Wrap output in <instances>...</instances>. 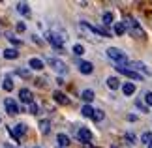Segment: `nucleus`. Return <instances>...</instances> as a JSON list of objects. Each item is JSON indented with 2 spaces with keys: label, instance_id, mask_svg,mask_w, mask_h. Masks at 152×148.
<instances>
[{
  "label": "nucleus",
  "instance_id": "obj_12",
  "mask_svg": "<svg viewBox=\"0 0 152 148\" xmlns=\"http://www.w3.org/2000/svg\"><path fill=\"white\" fill-rule=\"evenodd\" d=\"M79 71L85 73V75H90L94 71V66H92L90 62H79Z\"/></svg>",
  "mask_w": 152,
  "mask_h": 148
},
{
  "label": "nucleus",
  "instance_id": "obj_16",
  "mask_svg": "<svg viewBox=\"0 0 152 148\" xmlns=\"http://www.w3.org/2000/svg\"><path fill=\"white\" fill-rule=\"evenodd\" d=\"M122 92H124V96H132V94L135 92V85H133V82H126V85H122Z\"/></svg>",
  "mask_w": 152,
  "mask_h": 148
},
{
  "label": "nucleus",
  "instance_id": "obj_27",
  "mask_svg": "<svg viewBox=\"0 0 152 148\" xmlns=\"http://www.w3.org/2000/svg\"><path fill=\"white\" fill-rule=\"evenodd\" d=\"M141 143L150 144V143H152V133H143V135H141Z\"/></svg>",
  "mask_w": 152,
  "mask_h": 148
},
{
  "label": "nucleus",
  "instance_id": "obj_17",
  "mask_svg": "<svg viewBox=\"0 0 152 148\" xmlns=\"http://www.w3.org/2000/svg\"><path fill=\"white\" fill-rule=\"evenodd\" d=\"M17 56H19L17 49H6V51H4V58H8V60H15Z\"/></svg>",
  "mask_w": 152,
  "mask_h": 148
},
{
  "label": "nucleus",
  "instance_id": "obj_20",
  "mask_svg": "<svg viewBox=\"0 0 152 148\" xmlns=\"http://www.w3.org/2000/svg\"><path fill=\"white\" fill-rule=\"evenodd\" d=\"M107 86L111 88V90H116V88L120 86V82H118L116 77H109V79H107Z\"/></svg>",
  "mask_w": 152,
  "mask_h": 148
},
{
  "label": "nucleus",
  "instance_id": "obj_36",
  "mask_svg": "<svg viewBox=\"0 0 152 148\" xmlns=\"http://www.w3.org/2000/svg\"><path fill=\"white\" fill-rule=\"evenodd\" d=\"M111 148H118V146H111Z\"/></svg>",
  "mask_w": 152,
  "mask_h": 148
},
{
  "label": "nucleus",
  "instance_id": "obj_35",
  "mask_svg": "<svg viewBox=\"0 0 152 148\" xmlns=\"http://www.w3.org/2000/svg\"><path fill=\"white\" fill-rule=\"evenodd\" d=\"M148 148H152V143H150V144H148Z\"/></svg>",
  "mask_w": 152,
  "mask_h": 148
},
{
  "label": "nucleus",
  "instance_id": "obj_28",
  "mask_svg": "<svg viewBox=\"0 0 152 148\" xmlns=\"http://www.w3.org/2000/svg\"><path fill=\"white\" fill-rule=\"evenodd\" d=\"M73 52H75V55H77V56H81V55H85V47L83 45H73Z\"/></svg>",
  "mask_w": 152,
  "mask_h": 148
},
{
  "label": "nucleus",
  "instance_id": "obj_37",
  "mask_svg": "<svg viewBox=\"0 0 152 148\" xmlns=\"http://www.w3.org/2000/svg\"><path fill=\"white\" fill-rule=\"evenodd\" d=\"M34 148H39V146H34Z\"/></svg>",
  "mask_w": 152,
  "mask_h": 148
},
{
  "label": "nucleus",
  "instance_id": "obj_15",
  "mask_svg": "<svg viewBox=\"0 0 152 148\" xmlns=\"http://www.w3.org/2000/svg\"><path fill=\"white\" fill-rule=\"evenodd\" d=\"M56 141H58V144H60V148H66L69 144V137L66 133H58L56 135Z\"/></svg>",
  "mask_w": 152,
  "mask_h": 148
},
{
  "label": "nucleus",
  "instance_id": "obj_38",
  "mask_svg": "<svg viewBox=\"0 0 152 148\" xmlns=\"http://www.w3.org/2000/svg\"><path fill=\"white\" fill-rule=\"evenodd\" d=\"M58 148H60V146H58Z\"/></svg>",
  "mask_w": 152,
  "mask_h": 148
},
{
  "label": "nucleus",
  "instance_id": "obj_32",
  "mask_svg": "<svg viewBox=\"0 0 152 148\" xmlns=\"http://www.w3.org/2000/svg\"><path fill=\"white\" fill-rule=\"evenodd\" d=\"M25 30H26L25 23H17V32H25Z\"/></svg>",
  "mask_w": 152,
  "mask_h": 148
},
{
  "label": "nucleus",
  "instance_id": "obj_30",
  "mask_svg": "<svg viewBox=\"0 0 152 148\" xmlns=\"http://www.w3.org/2000/svg\"><path fill=\"white\" fill-rule=\"evenodd\" d=\"M8 39H10L13 45H21V39H19V38H15L13 34H8Z\"/></svg>",
  "mask_w": 152,
  "mask_h": 148
},
{
  "label": "nucleus",
  "instance_id": "obj_5",
  "mask_svg": "<svg viewBox=\"0 0 152 148\" xmlns=\"http://www.w3.org/2000/svg\"><path fill=\"white\" fill-rule=\"evenodd\" d=\"M116 71L118 73H122V75H126V77H130V79H133V81H141L143 77H141V73L139 71H133V69H128L126 66H116Z\"/></svg>",
  "mask_w": 152,
  "mask_h": 148
},
{
  "label": "nucleus",
  "instance_id": "obj_6",
  "mask_svg": "<svg viewBox=\"0 0 152 148\" xmlns=\"http://www.w3.org/2000/svg\"><path fill=\"white\" fill-rule=\"evenodd\" d=\"M4 107H6V112H8V114H11V116H15L17 112H19V105H17L11 98H8V99L4 101Z\"/></svg>",
  "mask_w": 152,
  "mask_h": 148
},
{
  "label": "nucleus",
  "instance_id": "obj_18",
  "mask_svg": "<svg viewBox=\"0 0 152 148\" xmlns=\"http://www.w3.org/2000/svg\"><path fill=\"white\" fill-rule=\"evenodd\" d=\"M17 11L23 13V15H28V13H30V8H28L26 2H19V4H17Z\"/></svg>",
  "mask_w": 152,
  "mask_h": 148
},
{
  "label": "nucleus",
  "instance_id": "obj_21",
  "mask_svg": "<svg viewBox=\"0 0 152 148\" xmlns=\"http://www.w3.org/2000/svg\"><path fill=\"white\" fill-rule=\"evenodd\" d=\"M81 98H83L86 103H90L92 99H94V92H92V90H83V94H81Z\"/></svg>",
  "mask_w": 152,
  "mask_h": 148
},
{
  "label": "nucleus",
  "instance_id": "obj_25",
  "mask_svg": "<svg viewBox=\"0 0 152 148\" xmlns=\"http://www.w3.org/2000/svg\"><path fill=\"white\" fill-rule=\"evenodd\" d=\"M124 139H126V141H128V143H130L132 146H133V144H137V137H135V135H133L132 131H128V133L124 135Z\"/></svg>",
  "mask_w": 152,
  "mask_h": 148
},
{
  "label": "nucleus",
  "instance_id": "obj_33",
  "mask_svg": "<svg viewBox=\"0 0 152 148\" xmlns=\"http://www.w3.org/2000/svg\"><path fill=\"white\" fill-rule=\"evenodd\" d=\"M38 111H39L38 105L36 103H30V112H32V114H38Z\"/></svg>",
  "mask_w": 152,
  "mask_h": 148
},
{
  "label": "nucleus",
  "instance_id": "obj_19",
  "mask_svg": "<svg viewBox=\"0 0 152 148\" xmlns=\"http://www.w3.org/2000/svg\"><path fill=\"white\" fill-rule=\"evenodd\" d=\"M2 88H4L6 92H11V90H13V81H11V77H6V79H4Z\"/></svg>",
  "mask_w": 152,
  "mask_h": 148
},
{
  "label": "nucleus",
  "instance_id": "obj_2",
  "mask_svg": "<svg viewBox=\"0 0 152 148\" xmlns=\"http://www.w3.org/2000/svg\"><path fill=\"white\" fill-rule=\"evenodd\" d=\"M107 56L113 62H116V66H124V64H128L126 52H122L118 47H109V49H107Z\"/></svg>",
  "mask_w": 152,
  "mask_h": 148
},
{
  "label": "nucleus",
  "instance_id": "obj_8",
  "mask_svg": "<svg viewBox=\"0 0 152 148\" xmlns=\"http://www.w3.org/2000/svg\"><path fill=\"white\" fill-rule=\"evenodd\" d=\"M77 139L81 141V143H90V141H92V131L86 129V128H81L77 131Z\"/></svg>",
  "mask_w": 152,
  "mask_h": 148
},
{
  "label": "nucleus",
  "instance_id": "obj_1",
  "mask_svg": "<svg viewBox=\"0 0 152 148\" xmlns=\"http://www.w3.org/2000/svg\"><path fill=\"white\" fill-rule=\"evenodd\" d=\"M122 25H124L126 32L130 34L132 38H143V36H145V32H143L141 25H139V23L133 19L132 15H126V17H124V21H122Z\"/></svg>",
  "mask_w": 152,
  "mask_h": 148
},
{
  "label": "nucleus",
  "instance_id": "obj_11",
  "mask_svg": "<svg viewBox=\"0 0 152 148\" xmlns=\"http://www.w3.org/2000/svg\"><path fill=\"white\" fill-rule=\"evenodd\" d=\"M28 66H30L32 69H36V71H42V69L45 68L43 60H39V58H30V60H28Z\"/></svg>",
  "mask_w": 152,
  "mask_h": 148
},
{
  "label": "nucleus",
  "instance_id": "obj_34",
  "mask_svg": "<svg viewBox=\"0 0 152 148\" xmlns=\"http://www.w3.org/2000/svg\"><path fill=\"white\" fill-rule=\"evenodd\" d=\"M135 105H137V107L141 109L143 112H147V105H145V103H141V101H135Z\"/></svg>",
  "mask_w": 152,
  "mask_h": 148
},
{
  "label": "nucleus",
  "instance_id": "obj_10",
  "mask_svg": "<svg viewBox=\"0 0 152 148\" xmlns=\"http://www.w3.org/2000/svg\"><path fill=\"white\" fill-rule=\"evenodd\" d=\"M128 66L133 68V71H137V69H139V71H143L145 75H152V71H150L147 66H145V64H141V62H130Z\"/></svg>",
  "mask_w": 152,
  "mask_h": 148
},
{
  "label": "nucleus",
  "instance_id": "obj_14",
  "mask_svg": "<svg viewBox=\"0 0 152 148\" xmlns=\"http://www.w3.org/2000/svg\"><path fill=\"white\" fill-rule=\"evenodd\" d=\"M39 131H42L43 135H47V133L51 131V120H47V118L39 120Z\"/></svg>",
  "mask_w": 152,
  "mask_h": 148
},
{
  "label": "nucleus",
  "instance_id": "obj_31",
  "mask_svg": "<svg viewBox=\"0 0 152 148\" xmlns=\"http://www.w3.org/2000/svg\"><path fill=\"white\" fill-rule=\"evenodd\" d=\"M145 105H150V107H152V92L145 94Z\"/></svg>",
  "mask_w": 152,
  "mask_h": 148
},
{
  "label": "nucleus",
  "instance_id": "obj_24",
  "mask_svg": "<svg viewBox=\"0 0 152 148\" xmlns=\"http://www.w3.org/2000/svg\"><path fill=\"white\" fill-rule=\"evenodd\" d=\"M103 25H107V26H111L113 25V13H111V11H107V13H103Z\"/></svg>",
  "mask_w": 152,
  "mask_h": 148
},
{
  "label": "nucleus",
  "instance_id": "obj_22",
  "mask_svg": "<svg viewBox=\"0 0 152 148\" xmlns=\"http://www.w3.org/2000/svg\"><path fill=\"white\" fill-rule=\"evenodd\" d=\"M103 118H105V112L103 111H100V109H94V114H92V120H94V122H102L103 120Z\"/></svg>",
  "mask_w": 152,
  "mask_h": 148
},
{
  "label": "nucleus",
  "instance_id": "obj_9",
  "mask_svg": "<svg viewBox=\"0 0 152 148\" xmlns=\"http://www.w3.org/2000/svg\"><path fill=\"white\" fill-rule=\"evenodd\" d=\"M11 133H13V141H19L26 133V126L25 124H17L15 128H11Z\"/></svg>",
  "mask_w": 152,
  "mask_h": 148
},
{
  "label": "nucleus",
  "instance_id": "obj_7",
  "mask_svg": "<svg viewBox=\"0 0 152 148\" xmlns=\"http://www.w3.org/2000/svg\"><path fill=\"white\" fill-rule=\"evenodd\" d=\"M19 98H21V103H34V94L32 90H28V88H21V92H19Z\"/></svg>",
  "mask_w": 152,
  "mask_h": 148
},
{
  "label": "nucleus",
  "instance_id": "obj_26",
  "mask_svg": "<svg viewBox=\"0 0 152 148\" xmlns=\"http://www.w3.org/2000/svg\"><path fill=\"white\" fill-rule=\"evenodd\" d=\"M81 112H83V116H90V118H92V114H94V109H92L90 105H85V107L81 109Z\"/></svg>",
  "mask_w": 152,
  "mask_h": 148
},
{
  "label": "nucleus",
  "instance_id": "obj_23",
  "mask_svg": "<svg viewBox=\"0 0 152 148\" xmlns=\"http://www.w3.org/2000/svg\"><path fill=\"white\" fill-rule=\"evenodd\" d=\"M113 30H115V34H116V36H122V34L126 32V28H124V25H122V23H115Z\"/></svg>",
  "mask_w": 152,
  "mask_h": 148
},
{
  "label": "nucleus",
  "instance_id": "obj_4",
  "mask_svg": "<svg viewBox=\"0 0 152 148\" xmlns=\"http://www.w3.org/2000/svg\"><path fill=\"white\" fill-rule=\"evenodd\" d=\"M47 41H49L53 47H55V49H58V51L64 47V38L58 36L56 32H47Z\"/></svg>",
  "mask_w": 152,
  "mask_h": 148
},
{
  "label": "nucleus",
  "instance_id": "obj_13",
  "mask_svg": "<svg viewBox=\"0 0 152 148\" xmlns=\"http://www.w3.org/2000/svg\"><path fill=\"white\" fill-rule=\"evenodd\" d=\"M53 98H55V101L60 103V105H68L69 103V99L66 98V94H62V92H55V94H53Z\"/></svg>",
  "mask_w": 152,
  "mask_h": 148
},
{
  "label": "nucleus",
  "instance_id": "obj_29",
  "mask_svg": "<svg viewBox=\"0 0 152 148\" xmlns=\"http://www.w3.org/2000/svg\"><path fill=\"white\" fill-rule=\"evenodd\" d=\"M15 73L21 75V77H25V79H28V77H30V71H28V69H21V68H17Z\"/></svg>",
  "mask_w": 152,
  "mask_h": 148
},
{
  "label": "nucleus",
  "instance_id": "obj_3",
  "mask_svg": "<svg viewBox=\"0 0 152 148\" xmlns=\"http://www.w3.org/2000/svg\"><path fill=\"white\" fill-rule=\"evenodd\" d=\"M47 64H49V66L53 68V69H55V71L56 73H66V64H64L62 60H60V58H53V56H47Z\"/></svg>",
  "mask_w": 152,
  "mask_h": 148
}]
</instances>
